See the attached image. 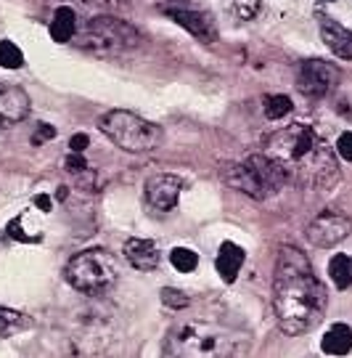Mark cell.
<instances>
[{
    "mask_svg": "<svg viewBox=\"0 0 352 358\" xmlns=\"http://www.w3.org/2000/svg\"><path fill=\"white\" fill-rule=\"evenodd\" d=\"M273 310L286 334L315 329L326 313V287L315 276L310 260L297 247H281L273 271Z\"/></svg>",
    "mask_w": 352,
    "mask_h": 358,
    "instance_id": "1",
    "label": "cell"
},
{
    "mask_svg": "<svg viewBox=\"0 0 352 358\" xmlns=\"http://www.w3.org/2000/svg\"><path fill=\"white\" fill-rule=\"evenodd\" d=\"M263 154L276 162L284 178L305 189L321 192L331 189L339 180L337 157L313 125L294 122L289 128L278 130L267 138Z\"/></svg>",
    "mask_w": 352,
    "mask_h": 358,
    "instance_id": "2",
    "label": "cell"
},
{
    "mask_svg": "<svg viewBox=\"0 0 352 358\" xmlns=\"http://www.w3.org/2000/svg\"><path fill=\"white\" fill-rule=\"evenodd\" d=\"M241 337L214 321H183L170 329L164 358H236Z\"/></svg>",
    "mask_w": 352,
    "mask_h": 358,
    "instance_id": "3",
    "label": "cell"
},
{
    "mask_svg": "<svg viewBox=\"0 0 352 358\" xmlns=\"http://www.w3.org/2000/svg\"><path fill=\"white\" fill-rule=\"evenodd\" d=\"M64 276H66V282L72 284L77 292L103 294L117 284L119 268H117V260H114L112 252L96 247V250L77 252V255L66 263Z\"/></svg>",
    "mask_w": 352,
    "mask_h": 358,
    "instance_id": "4",
    "label": "cell"
},
{
    "mask_svg": "<svg viewBox=\"0 0 352 358\" xmlns=\"http://www.w3.org/2000/svg\"><path fill=\"white\" fill-rule=\"evenodd\" d=\"M98 128L106 133V138H112L119 149L133 154L151 152L162 141V128L154 125L149 120L138 117L135 112H125V109H112L101 117Z\"/></svg>",
    "mask_w": 352,
    "mask_h": 358,
    "instance_id": "5",
    "label": "cell"
},
{
    "mask_svg": "<svg viewBox=\"0 0 352 358\" xmlns=\"http://www.w3.org/2000/svg\"><path fill=\"white\" fill-rule=\"evenodd\" d=\"M228 183L233 189L254 196V199H267V196H273L286 183V178H284V173L278 170V165L270 157H265V154H249L244 162L230 167Z\"/></svg>",
    "mask_w": 352,
    "mask_h": 358,
    "instance_id": "6",
    "label": "cell"
},
{
    "mask_svg": "<svg viewBox=\"0 0 352 358\" xmlns=\"http://www.w3.org/2000/svg\"><path fill=\"white\" fill-rule=\"evenodd\" d=\"M140 35L122 19L114 16H96L80 32L82 48L93 53H125L138 45Z\"/></svg>",
    "mask_w": 352,
    "mask_h": 358,
    "instance_id": "7",
    "label": "cell"
},
{
    "mask_svg": "<svg viewBox=\"0 0 352 358\" xmlns=\"http://www.w3.org/2000/svg\"><path fill=\"white\" fill-rule=\"evenodd\" d=\"M339 69L334 64L321 59H307L297 66V88L310 99H321L339 85Z\"/></svg>",
    "mask_w": 352,
    "mask_h": 358,
    "instance_id": "8",
    "label": "cell"
},
{
    "mask_svg": "<svg viewBox=\"0 0 352 358\" xmlns=\"http://www.w3.org/2000/svg\"><path fill=\"white\" fill-rule=\"evenodd\" d=\"M350 231H352L350 217L339 215V213H321L307 226V242L326 250V247L344 242L350 236Z\"/></svg>",
    "mask_w": 352,
    "mask_h": 358,
    "instance_id": "9",
    "label": "cell"
},
{
    "mask_svg": "<svg viewBox=\"0 0 352 358\" xmlns=\"http://www.w3.org/2000/svg\"><path fill=\"white\" fill-rule=\"evenodd\" d=\"M180 189L183 183L175 176H154V178L146 180V205L156 213H170L175 210L177 199H180Z\"/></svg>",
    "mask_w": 352,
    "mask_h": 358,
    "instance_id": "10",
    "label": "cell"
},
{
    "mask_svg": "<svg viewBox=\"0 0 352 358\" xmlns=\"http://www.w3.org/2000/svg\"><path fill=\"white\" fill-rule=\"evenodd\" d=\"M164 13L180 24L183 29H189L193 38H199L201 43H212L217 38V29H214L212 19L207 13L193 11V8H183V6H164Z\"/></svg>",
    "mask_w": 352,
    "mask_h": 358,
    "instance_id": "11",
    "label": "cell"
},
{
    "mask_svg": "<svg viewBox=\"0 0 352 358\" xmlns=\"http://www.w3.org/2000/svg\"><path fill=\"white\" fill-rule=\"evenodd\" d=\"M29 115V96L19 85L0 83V128H13Z\"/></svg>",
    "mask_w": 352,
    "mask_h": 358,
    "instance_id": "12",
    "label": "cell"
},
{
    "mask_svg": "<svg viewBox=\"0 0 352 358\" xmlns=\"http://www.w3.org/2000/svg\"><path fill=\"white\" fill-rule=\"evenodd\" d=\"M318 29H321V40L326 43L328 51L344 62H352V32L347 27L334 22L331 16H318Z\"/></svg>",
    "mask_w": 352,
    "mask_h": 358,
    "instance_id": "13",
    "label": "cell"
},
{
    "mask_svg": "<svg viewBox=\"0 0 352 358\" xmlns=\"http://www.w3.org/2000/svg\"><path fill=\"white\" fill-rule=\"evenodd\" d=\"M122 252H125L127 263L138 271H154L159 266V247L151 239H127Z\"/></svg>",
    "mask_w": 352,
    "mask_h": 358,
    "instance_id": "14",
    "label": "cell"
},
{
    "mask_svg": "<svg viewBox=\"0 0 352 358\" xmlns=\"http://www.w3.org/2000/svg\"><path fill=\"white\" fill-rule=\"evenodd\" d=\"M244 257H247V252L241 250L239 244H233V242L220 244V250H217V260H214V268H217V273H220V279H223V282L226 284L236 282L241 266H244Z\"/></svg>",
    "mask_w": 352,
    "mask_h": 358,
    "instance_id": "15",
    "label": "cell"
},
{
    "mask_svg": "<svg viewBox=\"0 0 352 358\" xmlns=\"http://www.w3.org/2000/svg\"><path fill=\"white\" fill-rule=\"evenodd\" d=\"M321 348L326 356H347L352 350V329L347 324H334L321 340Z\"/></svg>",
    "mask_w": 352,
    "mask_h": 358,
    "instance_id": "16",
    "label": "cell"
},
{
    "mask_svg": "<svg viewBox=\"0 0 352 358\" xmlns=\"http://www.w3.org/2000/svg\"><path fill=\"white\" fill-rule=\"evenodd\" d=\"M77 35V16L69 6H61L53 13V22H50V38L56 43H69Z\"/></svg>",
    "mask_w": 352,
    "mask_h": 358,
    "instance_id": "17",
    "label": "cell"
},
{
    "mask_svg": "<svg viewBox=\"0 0 352 358\" xmlns=\"http://www.w3.org/2000/svg\"><path fill=\"white\" fill-rule=\"evenodd\" d=\"M29 327H32V319H29V316L0 306V340L24 332V329H29Z\"/></svg>",
    "mask_w": 352,
    "mask_h": 358,
    "instance_id": "18",
    "label": "cell"
},
{
    "mask_svg": "<svg viewBox=\"0 0 352 358\" xmlns=\"http://www.w3.org/2000/svg\"><path fill=\"white\" fill-rule=\"evenodd\" d=\"M328 276L339 289H347L352 284V257L347 255H334L328 263Z\"/></svg>",
    "mask_w": 352,
    "mask_h": 358,
    "instance_id": "19",
    "label": "cell"
},
{
    "mask_svg": "<svg viewBox=\"0 0 352 358\" xmlns=\"http://www.w3.org/2000/svg\"><path fill=\"white\" fill-rule=\"evenodd\" d=\"M223 6L233 19H241V22H249L260 11V0H223Z\"/></svg>",
    "mask_w": 352,
    "mask_h": 358,
    "instance_id": "20",
    "label": "cell"
},
{
    "mask_svg": "<svg viewBox=\"0 0 352 358\" xmlns=\"http://www.w3.org/2000/svg\"><path fill=\"white\" fill-rule=\"evenodd\" d=\"M24 64V53L11 40H0V66L3 69H19Z\"/></svg>",
    "mask_w": 352,
    "mask_h": 358,
    "instance_id": "21",
    "label": "cell"
},
{
    "mask_svg": "<svg viewBox=\"0 0 352 358\" xmlns=\"http://www.w3.org/2000/svg\"><path fill=\"white\" fill-rule=\"evenodd\" d=\"M263 109H265V117H267V120H284V115H289L291 112V99L289 96H284V93L267 96L263 103Z\"/></svg>",
    "mask_w": 352,
    "mask_h": 358,
    "instance_id": "22",
    "label": "cell"
},
{
    "mask_svg": "<svg viewBox=\"0 0 352 358\" xmlns=\"http://www.w3.org/2000/svg\"><path fill=\"white\" fill-rule=\"evenodd\" d=\"M170 263L175 266L180 273H191V271L199 266V255L189 250V247H175L173 252H170Z\"/></svg>",
    "mask_w": 352,
    "mask_h": 358,
    "instance_id": "23",
    "label": "cell"
},
{
    "mask_svg": "<svg viewBox=\"0 0 352 358\" xmlns=\"http://www.w3.org/2000/svg\"><path fill=\"white\" fill-rule=\"evenodd\" d=\"M8 236H11V239H16V242H35V239H38L35 234H29V231H27L24 215L13 217L11 223H8Z\"/></svg>",
    "mask_w": 352,
    "mask_h": 358,
    "instance_id": "24",
    "label": "cell"
},
{
    "mask_svg": "<svg viewBox=\"0 0 352 358\" xmlns=\"http://www.w3.org/2000/svg\"><path fill=\"white\" fill-rule=\"evenodd\" d=\"M162 303L167 308H186L189 306V297L180 292V289H173V287H167V289H162Z\"/></svg>",
    "mask_w": 352,
    "mask_h": 358,
    "instance_id": "25",
    "label": "cell"
},
{
    "mask_svg": "<svg viewBox=\"0 0 352 358\" xmlns=\"http://www.w3.org/2000/svg\"><path fill=\"white\" fill-rule=\"evenodd\" d=\"M337 154H339L342 159L352 162V130H347V133H342L339 136V141H337Z\"/></svg>",
    "mask_w": 352,
    "mask_h": 358,
    "instance_id": "26",
    "label": "cell"
},
{
    "mask_svg": "<svg viewBox=\"0 0 352 358\" xmlns=\"http://www.w3.org/2000/svg\"><path fill=\"white\" fill-rule=\"evenodd\" d=\"M85 167H88V162H85V157H82V154H72V157H66V170H69V173L80 176V173H85Z\"/></svg>",
    "mask_w": 352,
    "mask_h": 358,
    "instance_id": "27",
    "label": "cell"
},
{
    "mask_svg": "<svg viewBox=\"0 0 352 358\" xmlns=\"http://www.w3.org/2000/svg\"><path fill=\"white\" fill-rule=\"evenodd\" d=\"M50 138H56V128L53 125H40L38 133L32 136V143H43V141H50Z\"/></svg>",
    "mask_w": 352,
    "mask_h": 358,
    "instance_id": "28",
    "label": "cell"
},
{
    "mask_svg": "<svg viewBox=\"0 0 352 358\" xmlns=\"http://www.w3.org/2000/svg\"><path fill=\"white\" fill-rule=\"evenodd\" d=\"M88 136L85 133H77V136H72L69 138V146H72V154H82L85 149H88Z\"/></svg>",
    "mask_w": 352,
    "mask_h": 358,
    "instance_id": "29",
    "label": "cell"
},
{
    "mask_svg": "<svg viewBox=\"0 0 352 358\" xmlns=\"http://www.w3.org/2000/svg\"><path fill=\"white\" fill-rule=\"evenodd\" d=\"M35 207H38V210H43V213H50V196H45V194H38V196H35Z\"/></svg>",
    "mask_w": 352,
    "mask_h": 358,
    "instance_id": "30",
    "label": "cell"
},
{
    "mask_svg": "<svg viewBox=\"0 0 352 358\" xmlns=\"http://www.w3.org/2000/svg\"><path fill=\"white\" fill-rule=\"evenodd\" d=\"M66 194H69V192H66V189H64V186H61V189L56 192V196H59V199H66Z\"/></svg>",
    "mask_w": 352,
    "mask_h": 358,
    "instance_id": "31",
    "label": "cell"
},
{
    "mask_svg": "<svg viewBox=\"0 0 352 358\" xmlns=\"http://www.w3.org/2000/svg\"><path fill=\"white\" fill-rule=\"evenodd\" d=\"M328 3H334V0H328Z\"/></svg>",
    "mask_w": 352,
    "mask_h": 358,
    "instance_id": "32",
    "label": "cell"
},
{
    "mask_svg": "<svg viewBox=\"0 0 352 358\" xmlns=\"http://www.w3.org/2000/svg\"><path fill=\"white\" fill-rule=\"evenodd\" d=\"M307 358H313V356H307Z\"/></svg>",
    "mask_w": 352,
    "mask_h": 358,
    "instance_id": "33",
    "label": "cell"
}]
</instances>
